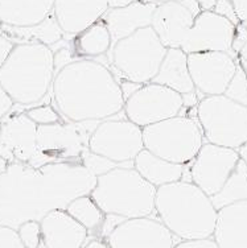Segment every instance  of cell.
I'll return each mask as SVG.
<instances>
[{
    "label": "cell",
    "mask_w": 247,
    "mask_h": 248,
    "mask_svg": "<svg viewBox=\"0 0 247 248\" xmlns=\"http://www.w3.org/2000/svg\"><path fill=\"white\" fill-rule=\"evenodd\" d=\"M97 184L81 162H52L31 167L11 162L0 174V224L17 229L25 220H40L54 209L89 194Z\"/></svg>",
    "instance_id": "obj_1"
},
{
    "label": "cell",
    "mask_w": 247,
    "mask_h": 248,
    "mask_svg": "<svg viewBox=\"0 0 247 248\" xmlns=\"http://www.w3.org/2000/svg\"><path fill=\"white\" fill-rule=\"evenodd\" d=\"M52 105L64 120H103L123 111L124 98L114 74L103 62L80 58L54 76Z\"/></svg>",
    "instance_id": "obj_2"
},
{
    "label": "cell",
    "mask_w": 247,
    "mask_h": 248,
    "mask_svg": "<svg viewBox=\"0 0 247 248\" xmlns=\"http://www.w3.org/2000/svg\"><path fill=\"white\" fill-rule=\"evenodd\" d=\"M155 215L181 239L213 236L217 209L210 197L192 181H176L157 187Z\"/></svg>",
    "instance_id": "obj_3"
},
{
    "label": "cell",
    "mask_w": 247,
    "mask_h": 248,
    "mask_svg": "<svg viewBox=\"0 0 247 248\" xmlns=\"http://www.w3.org/2000/svg\"><path fill=\"white\" fill-rule=\"evenodd\" d=\"M54 78L53 50L41 43L15 45L0 67V83L16 105L28 110L49 95Z\"/></svg>",
    "instance_id": "obj_4"
},
{
    "label": "cell",
    "mask_w": 247,
    "mask_h": 248,
    "mask_svg": "<svg viewBox=\"0 0 247 248\" xmlns=\"http://www.w3.org/2000/svg\"><path fill=\"white\" fill-rule=\"evenodd\" d=\"M156 190L133 167H116L97 177L90 196L105 214L153 217Z\"/></svg>",
    "instance_id": "obj_5"
},
{
    "label": "cell",
    "mask_w": 247,
    "mask_h": 248,
    "mask_svg": "<svg viewBox=\"0 0 247 248\" xmlns=\"http://www.w3.org/2000/svg\"><path fill=\"white\" fill-rule=\"evenodd\" d=\"M166 49L152 27H144L110 48L107 67L118 82L129 79L143 85L156 76Z\"/></svg>",
    "instance_id": "obj_6"
},
{
    "label": "cell",
    "mask_w": 247,
    "mask_h": 248,
    "mask_svg": "<svg viewBox=\"0 0 247 248\" xmlns=\"http://www.w3.org/2000/svg\"><path fill=\"white\" fill-rule=\"evenodd\" d=\"M142 129L144 148L177 164L185 165L192 161L205 143L197 114H179Z\"/></svg>",
    "instance_id": "obj_7"
},
{
    "label": "cell",
    "mask_w": 247,
    "mask_h": 248,
    "mask_svg": "<svg viewBox=\"0 0 247 248\" xmlns=\"http://www.w3.org/2000/svg\"><path fill=\"white\" fill-rule=\"evenodd\" d=\"M100 120H64L37 125V148L27 164L38 168L52 162H81L83 151Z\"/></svg>",
    "instance_id": "obj_8"
},
{
    "label": "cell",
    "mask_w": 247,
    "mask_h": 248,
    "mask_svg": "<svg viewBox=\"0 0 247 248\" xmlns=\"http://www.w3.org/2000/svg\"><path fill=\"white\" fill-rule=\"evenodd\" d=\"M197 119L208 143L238 149L247 141V106L224 94L201 98Z\"/></svg>",
    "instance_id": "obj_9"
},
{
    "label": "cell",
    "mask_w": 247,
    "mask_h": 248,
    "mask_svg": "<svg viewBox=\"0 0 247 248\" xmlns=\"http://www.w3.org/2000/svg\"><path fill=\"white\" fill-rule=\"evenodd\" d=\"M122 114L123 111L100 120L91 135L89 149L115 162L133 167V158L144 148L143 129L127 118H120Z\"/></svg>",
    "instance_id": "obj_10"
},
{
    "label": "cell",
    "mask_w": 247,
    "mask_h": 248,
    "mask_svg": "<svg viewBox=\"0 0 247 248\" xmlns=\"http://www.w3.org/2000/svg\"><path fill=\"white\" fill-rule=\"evenodd\" d=\"M184 108L182 95L169 87L147 82L124 102L126 118L140 127L176 116Z\"/></svg>",
    "instance_id": "obj_11"
},
{
    "label": "cell",
    "mask_w": 247,
    "mask_h": 248,
    "mask_svg": "<svg viewBox=\"0 0 247 248\" xmlns=\"http://www.w3.org/2000/svg\"><path fill=\"white\" fill-rule=\"evenodd\" d=\"M238 61L229 52L188 53V67L196 91L202 98L224 94L237 70Z\"/></svg>",
    "instance_id": "obj_12"
},
{
    "label": "cell",
    "mask_w": 247,
    "mask_h": 248,
    "mask_svg": "<svg viewBox=\"0 0 247 248\" xmlns=\"http://www.w3.org/2000/svg\"><path fill=\"white\" fill-rule=\"evenodd\" d=\"M181 239L159 218H126L107 236L110 248H175Z\"/></svg>",
    "instance_id": "obj_13"
},
{
    "label": "cell",
    "mask_w": 247,
    "mask_h": 248,
    "mask_svg": "<svg viewBox=\"0 0 247 248\" xmlns=\"http://www.w3.org/2000/svg\"><path fill=\"white\" fill-rule=\"evenodd\" d=\"M239 160L237 149L213 143H204L189 162L192 182L209 197L221 190Z\"/></svg>",
    "instance_id": "obj_14"
},
{
    "label": "cell",
    "mask_w": 247,
    "mask_h": 248,
    "mask_svg": "<svg viewBox=\"0 0 247 248\" xmlns=\"http://www.w3.org/2000/svg\"><path fill=\"white\" fill-rule=\"evenodd\" d=\"M235 24L213 11H201L186 34L181 49L188 53L219 50L231 54ZM238 60V58H237Z\"/></svg>",
    "instance_id": "obj_15"
},
{
    "label": "cell",
    "mask_w": 247,
    "mask_h": 248,
    "mask_svg": "<svg viewBox=\"0 0 247 248\" xmlns=\"http://www.w3.org/2000/svg\"><path fill=\"white\" fill-rule=\"evenodd\" d=\"M37 148V124L25 114L14 112L0 120V156L10 162H27Z\"/></svg>",
    "instance_id": "obj_16"
},
{
    "label": "cell",
    "mask_w": 247,
    "mask_h": 248,
    "mask_svg": "<svg viewBox=\"0 0 247 248\" xmlns=\"http://www.w3.org/2000/svg\"><path fill=\"white\" fill-rule=\"evenodd\" d=\"M41 224V247L45 248H82L89 231L83 224L73 218L66 209L49 211Z\"/></svg>",
    "instance_id": "obj_17"
},
{
    "label": "cell",
    "mask_w": 247,
    "mask_h": 248,
    "mask_svg": "<svg viewBox=\"0 0 247 248\" xmlns=\"http://www.w3.org/2000/svg\"><path fill=\"white\" fill-rule=\"evenodd\" d=\"M193 21L195 16L180 1H164L153 11L151 27L166 48H181Z\"/></svg>",
    "instance_id": "obj_18"
},
{
    "label": "cell",
    "mask_w": 247,
    "mask_h": 248,
    "mask_svg": "<svg viewBox=\"0 0 247 248\" xmlns=\"http://www.w3.org/2000/svg\"><path fill=\"white\" fill-rule=\"evenodd\" d=\"M157 3L135 0L118 8H109L100 17L111 34V46L119 40L131 36L138 29L149 27Z\"/></svg>",
    "instance_id": "obj_19"
},
{
    "label": "cell",
    "mask_w": 247,
    "mask_h": 248,
    "mask_svg": "<svg viewBox=\"0 0 247 248\" xmlns=\"http://www.w3.org/2000/svg\"><path fill=\"white\" fill-rule=\"evenodd\" d=\"M109 10L107 0H54L53 15L66 34L76 36Z\"/></svg>",
    "instance_id": "obj_20"
},
{
    "label": "cell",
    "mask_w": 247,
    "mask_h": 248,
    "mask_svg": "<svg viewBox=\"0 0 247 248\" xmlns=\"http://www.w3.org/2000/svg\"><path fill=\"white\" fill-rule=\"evenodd\" d=\"M213 238L218 248H247V200L217 210Z\"/></svg>",
    "instance_id": "obj_21"
},
{
    "label": "cell",
    "mask_w": 247,
    "mask_h": 248,
    "mask_svg": "<svg viewBox=\"0 0 247 248\" xmlns=\"http://www.w3.org/2000/svg\"><path fill=\"white\" fill-rule=\"evenodd\" d=\"M54 0H0L1 24L29 27L53 14Z\"/></svg>",
    "instance_id": "obj_22"
},
{
    "label": "cell",
    "mask_w": 247,
    "mask_h": 248,
    "mask_svg": "<svg viewBox=\"0 0 247 248\" xmlns=\"http://www.w3.org/2000/svg\"><path fill=\"white\" fill-rule=\"evenodd\" d=\"M169 87L180 94L195 91V85L188 67V54L181 48H168L162 65L152 81Z\"/></svg>",
    "instance_id": "obj_23"
},
{
    "label": "cell",
    "mask_w": 247,
    "mask_h": 248,
    "mask_svg": "<svg viewBox=\"0 0 247 248\" xmlns=\"http://www.w3.org/2000/svg\"><path fill=\"white\" fill-rule=\"evenodd\" d=\"M184 164L168 161L165 158L143 148L133 158V168L149 184L156 187L171 182L180 181L184 173Z\"/></svg>",
    "instance_id": "obj_24"
},
{
    "label": "cell",
    "mask_w": 247,
    "mask_h": 248,
    "mask_svg": "<svg viewBox=\"0 0 247 248\" xmlns=\"http://www.w3.org/2000/svg\"><path fill=\"white\" fill-rule=\"evenodd\" d=\"M0 32L7 34L15 44L41 43L48 46H53L54 44L60 43L62 38L71 36L62 31L53 14L41 23L29 27H11L1 24Z\"/></svg>",
    "instance_id": "obj_25"
},
{
    "label": "cell",
    "mask_w": 247,
    "mask_h": 248,
    "mask_svg": "<svg viewBox=\"0 0 247 248\" xmlns=\"http://www.w3.org/2000/svg\"><path fill=\"white\" fill-rule=\"evenodd\" d=\"M71 48L80 58L99 57L111 48V34L105 23L98 20L71 38Z\"/></svg>",
    "instance_id": "obj_26"
},
{
    "label": "cell",
    "mask_w": 247,
    "mask_h": 248,
    "mask_svg": "<svg viewBox=\"0 0 247 248\" xmlns=\"http://www.w3.org/2000/svg\"><path fill=\"white\" fill-rule=\"evenodd\" d=\"M210 200L217 210L238 201L247 200V165L242 158L239 157L221 190L210 197Z\"/></svg>",
    "instance_id": "obj_27"
},
{
    "label": "cell",
    "mask_w": 247,
    "mask_h": 248,
    "mask_svg": "<svg viewBox=\"0 0 247 248\" xmlns=\"http://www.w3.org/2000/svg\"><path fill=\"white\" fill-rule=\"evenodd\" d=\"M66 211L73 218H76L80 223L85 226L89 231V235L98 236L100 224L105 219V213L95 203L90 193L70 201L69 205L66 206Z\"/></svg>",
    "instance_id": "obj_28"
},
{
    "label": "cell",
    "mask_w": 247,
    "mask_h": 248,
    "mask_svg": "<svg viewBox=\"0 0 247 248\" xmlns=\"http://www.w3.org/2000/svg\"><path fill=\"white\" fill-rule=\"evenodd\" d=\"M81 164L95 177L102 176L116 167H132V165H127V164H119V162L113 161L109 157L93 152L89 148L82 153Z\"/></svg>",
    "instance_id": "obj_29"
},
{
    "label": "cell",
    "mask_w": 247,
    "mask_h": 248,
    "mask_svg": "<svg viewBox=\"0 0 247 248\" xmlns=\"http://www.w3.org/2000/svg\"><path fill=\"white\" fill-rule=\"evenodd\" d=\"M224 95L234 102L247 106V76L242 66L239 65V61H238L237 70L234 73L233 78L229 82Z\"/></svg>",
    "instance_id": "obj_30"
},
{
    "label": "cell",
    "mask_w": 247,
    "mask_h": 248,
    "mask_svg": "<svg viewBox=\"0 0 247 248\" xmlns=\"http://www.w3.org/2000/svg\"><path fill=\"white\" fill-rule=\"evenodd\" d=\"M17 231H19L24 248L41 247L43 236H41V224L38 220H25L17 227Z\"/></svg>",
    "instance_id": "obj_31"
},
{
    "label": "cell",
    "mask_w": 247,
    "mask_h": 248,
    "mask_svg": "<svg viewBox=\"0 0 247 248\" xmlns=\"http://www.w3.org/2000/svg\"><path fill=\"white\" fill-rule=\"evenodd\" d=\"M25 114L33 120L37 125H45V124L58 123L64 122L60 112L56 110L53 105H37L25 110Z\"/></svg>",
    "instance_id": "obj_32"
},
{
    "label": "cell",
    "mask_w": 247,
    "mask_h": 248,
    "mask_svg": "<svg viewBox=\"0 0 247 248\" xmlns=\"http://www.w3.org/2000/svg\"><path fill=\"white\" fill-rule=\"evenodd\" d=\"M0 248H24L17 229L0 224Z\"/></svg>",
    "instance_id": "obj_33"
},
{
    "label": "cell",
    "mask_w": 247,
    "mask_h": 248,
    "mask_svg": "<svg viewBox=\"0 0 247 248\" xmlns=\"http://www.w3.org/2000/svg\"><path fill=\"white\" fill-rule=\"evenodd\" d=\"M213 12L226 17L233 24L237 25L239 23V19H238L237 12H235V8H234V4L231 0H215Z\"/></svg>",
    "instance_id": "obj_34"
},
{
    "label": "cell",
    "mask_w": 247,
    "mask_h": 248,
    "mask_svg": "<svg viewBox=\"0 0 247 248\" xmlns=\"http://www.w3.org/2000/svg\"><path fill=\"white\" fill-rule=\"evenodd\" d=\"M124 219H126V218L122 217V215L113 214V213H107V214H105V219H103V222L100 224L98 236L103 239V240H106L107 236L113 232V230H114L118 224L122 223Z\"/></svg>",
    "instance_id": "obj_35"
},
{
    "label": "cell",
    "mask_w": 247,
    "mask_h": 248,
    "mask_svg": "<svg viewBox=\"0 0 247 248\" xmlns=\"http://www.w3.org/2000/svg\"><path fill=\"white\" fill-rule=\"evenodd\" d=\"M247 43V28L243 25L242 21H239L235 25V31H234L233 43H231V56L234 58H238V53L242 49V46ZM239 60V58H238Z\"/></svg>",
    "instance_id": "obj_36"
},
{
    "label": "cell",
    "mask_w": 247,
    "mask_h": 248,
    "mask_svg": "<svg viewBox=\"0 0 247 248\" xmlns=\"http://www.w3.org/2000/svg\"><path fill=\"white\" fill-rule=\"evenodd\" d=\"M176 248H218V244L214 240L213 236H208V238L181 240L180 243H177Z\"/></svg>",
    "instance_id": "obj_37"
},
{
    "label": "cell",
    "mask_w": 247,
    "mask_h": 248,
    "mask_svg": "<svg viewBox=\"0 0 247 248\" xmlns=\"http://www.w3.org/2000/svg\"><path fill=\"white\" fill-rule=\"evenodd\" d=\"M16 44L11 40L7 34L3 32H0V67L4 65V62L7 61V58L10 57L11 52L14 50Z\"/></svg>",
    "instance_id": "obj_38"
},
{
    "label": "cell",
    "mask_w": 247,
    "mask_h": 248,
    "mask_svg": "<svg viewBox=\"0 0 247 248\" xmlns=\"http://www.w3.org/2000/svg\"><path fill=\"white\" fill-rule=\"evenodd\" d=\"M14 105V99L11 98L10 94L5 91L4 87L1 86V83H0V120L10 114V111L12 110Z\"/></svg>",
    "instance_id": "obj_39"
},
{
    "label": "cell",
    "mask_w": 247,
    "mask_h": 248,
    "mask_svg": "<svg viewBox=\"0 0 247 248\" xmlns=\"http://www.w3.org/2000/svg\"><path fill=\"white\" fill-rule=\"evenodd\" d=\"M120 89H122V94H123L124 102L129 99L130 96L132 95L135 91L138 90L139 87L142 86V83H136V82L129 81V79H120L119 81Z\"/></svg>",
    "instance_id": "obj_40"
},
{
    "label": "cell",
    "mask_w": 247,
    "mask_h": 248,
    "mask_svg": "<svg viewBox=\"0 0 247 248\" xmlns=\"http://www.w3.org/2000/svg\"><path fill=\"white\" fill-rule=\"evenodd\" d=\"M239 21L247 20V0H231Z\"/></svg>",
    "instance_id": "obj_41"
},
{
    "label": "cell",
    "mask_w": 247,
    "mask_h": 248,
    "mask_svg": "<svg viewBox=\"0 0 247 248\" xmlns=\"http://www.w3.org/2000/svg\"><path fill=\"white\" fill-rule=\"evenodd\" d=\"M180 3L184 7H185L186 10L189 11L190 14L193 15V16H197L198 14H201V7L200 4L197 3V0H180Z\"/></svg>",
    "instance_id": "obj_42"
},
{
    "label": "cell",
    "mask_w": 247,
    "mask_h": 248,
    "mask_svg": "<svg viewBox=\"0 0 247 248\" xmlns=\"http://www.w3.org/2000/svg\"><path fill=\"white\" fill-rule=\"evenodd\" d=\"M132 1L135 0H107V4H109V8H118V7L129 5Z\"/></svg>",
    "instance_id": "obj_43"
},
{
    "label": "cell",
    "mask_w": 247,
    "mask_h": 248,
    "mask_svg": "<svg viewBox=\"0 0 247 248\" xmlns=\"http://www.w3.org/2000/svg\"><path fill=\"white\" fill-rule=\"evenodd\" d=\"M197 3L200 4L202 11H213L215 0H197Z\"/></svg>",
    "instance_id": "obj_44"
},
{
    "label": "cell",
    "mask_w": 247,
    "mask_h": 248,
    "mask_svg": "<svg viewBox=\"0 0 247 248\" xmlns=\"http://www.w3.org/2000/svg\"><path fill=\"white\" fill-rule=\"evenodd\" d=\"M238 153H239V157L242 158L243 161L246 162V165H247V141L243 145H241L239 148L237 149Z\"/></svg>",
    "instance_id": "obj_45"
},
{
    "label": "cell",
    "mask_w": 247,
    "mask_h": 248,
    "mask_svg": "<svg viewBox=\"0 0 247 248\" xmlns=\"http://www.w3.org/2000/svg\"><path fill=\"white\" fill-rule=\"evenodd\" d=\"M238 58H239V60H246L247 61V43L243 45L242 49L238 53Z\"/></svg>",
    "instance_id": "obj_46"
},
{
    "label": "cell",
    "mask_w": 247,
    "mask_h": 248,
    "mask_svg": "<svg viewBox=\"0 0 247 248\" xmlns=\"http://www.w3.org/2000/svg\"><path fill=\"white\" fill-rule=\"evenodd\" d=\"M8 164H10V162L7 161L4 157H1V156H0V174H1L3 172H5V169L8 168Z\"/></svg>",
    "instance_id": "obj_47"
},
{
    "label": "cell",
    "mask_w": 247,
    "mask_h": 248,
    "mask_svg": "<svg viewBox=\"0 0 247 248\" xmlns=\"http://www.w3.org/2000/svg\"><path fill=\"white\" fill-rule=\"evenodd\" d=\"M239 65L242 66V69L245 70V73H246V76H247V61L246 60H239Z\"/></svg>",
    "instance_id": "obj_48"
},
{
    "label": "cell",
    "mask_w": 247,
    "mask_h": 248,
    "mask_svg": "<svg viewBox=\"0 0 247 248\" xmlns=\"http://www.w3.org/2000/svg\"><path fill=\"white\" fill-rule=\"evenodd\" d=\"M146 1H155V3H164V1H180V0H146Z\"/></svg>",
    "instance_id": "obj_49"
},
{
    "label": "cell",
    "mask_w": 247,
    "mask_h": 248,
    "mask_svg": "<svg viewBox=\"0 0 247 248\" xmlns=\"http://www.w3.org/2000/svg\"><path fill=\"white\" fill-rule=\"evenodd\" d=\"M242 23H243V25H245V27L247 28V20H245V21H242Z\"/></svg>",
    "instance_id": "obj_50"
},
{
    "label": "cell",
    "mask_w": 247,
    "mask_h": 248,
    "mask_svg": "<svg viewBox=\"0 0 247 248\" xmlns=\"http://www.w3.org/2000/svg\"><path fill=\"white\" fill-rule=\"evenodd\" d=\"M0 31H1V20H0Z\"/></svg>",
    "instance_id": "obj_51"
}]
</instances>
